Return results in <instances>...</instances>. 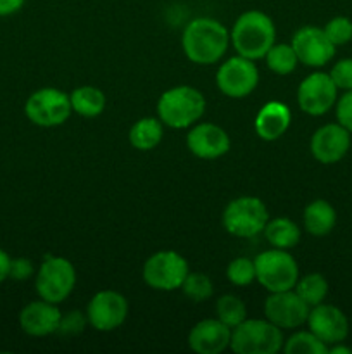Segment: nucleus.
Masks as SVG:
<instances>
[{
  "label": "nucleus",
  "instance_id": "obj_22",
  "mask_svg": "<svg viewBox=\"0 0 352 354\" xmlns=\"http://www.w3.org/2000/svg\"><path fill=\"white\" fill-rule=\"evenodd\" d=\"M262 234H264L268 244H271V248L285 249V251L295 248L302 237L299 225L286 216H278L273 218V220L269 218Z\"/></svg>",
  "mask_w": 352,
  "mask_h": 354
},
{
  "label": "nucleus",
  "instance_id": "obj_1",
  "mask_svg": "<svg viewBox=\"0 0 352 354\" xmlns=\"http://www.w3.org/2000/svg\"><path fill=\"white\" fill-rule=\"evenodd\" d=\"M231 44L230 31L214 17H195L185 26L182 48L190 62L199 66L216 64Z\"/></svg>",
  "mask_w": 352,
  "mask_h": 354
},
{
  "label": "nucleus",
  "instance_id": "obj_39",
  "mask_svg": "<svg viewBox=\"0 0 352 354\" xmlns=\"http://www.w3.org/2000/svg\"><path fill=\"white\" fill-rule=\"evenodd\" d=\"M351 327H352V318H351Z\"/></svg>",
  "mask_w": 352,
  "mask_h": 354
},
{
  "label": "nucleus",
  "instance_id": "obj_16",
  "mask_svg": "<svg viewBox=\"0 0 352 354\" xmlns=\"http://www.w3.org/2000/svg\"><path fill=\"white\" fill-rule=\"evenodd\" d=\"M306 324L307 328L326 346L344 342L351 328V322L345 317L344 311L326 303L311 308Z\"/></svg>",
  "mask_w": 352,
  "mask_h": 354
},
{
  "label": "nucleus",
  "instance_id": "obj_28",
  "mask_svg": "<svg viewBox=\"0 0 352 354\" xmlns=\"http://www.w3.org/2000/svg\"><path fill=\"white\" fill-rule=\"evenodd\" d=\"M282 351L285 354H328V346L307 328L290 335L283 342Z\"/></svg>",
  "mask_w": 352,
  "mask_h": 354
},
{
  "label": "nucleus",
  "instance_id": "obj_33",
  "mask_svg": "<svg viewBox=\"0 0 352 354\" xmlns=\"http://www.w3.org/2000/svg\"><path fill=\"white\" fill-rule=\"evenodd\" d=\"M88 325V318L86 313H81L78 310H72L69 313L62 315L61 324H59L57 334L61 335H76L81 334L85 330V327Z\"/></svg>",
  "mask_w": 352,
  "mask_h": 354
},
{
  "label": "nucleus",
  "instance_id": "obj_31",
  "mask_svg": "<svg viewBox=\"0 0 352 354\" xmlns=\"http://www.w3.org/2000/svg\"><path fill=\"white\" fill-rule=\"evenodd\" d=\"M323 31L335 47H340L352 40V21L345 16H335L324 24Z\"/></svg>",
  "mask_w": 352,
  "mask_h": 354
},
{
  "label": "nucleus",
  "instance_id": "obj_38",
  "mask_svg": "<svg viewBox=\"0 0 352 354\" xmlns=\"http://www.w3.org/2000/svg\"><path fill=\"white\" fill-rule=\"evenodd\" d=\"M328 353L330 354H351L352 349L347 348V346H342V342H337V344L328 346Z\"/></svg>",
  "mask_w": 352,
  "mask_h": 354
},
{
  "label": "nucleus",
  "instance_id": "obj_15",
  "mask_svg": "<svg viewBox=\"0 0 352 354\" xmlns=\"http://www.w3.org/2000/svg\"><path fill=\"white\" fill-rule=\"evenodd\" d=\"M352 137L340 123H326L311 137V154L321 165H337L351 151Z\"/></svg>",
  "mask_w": 352,
  "mask_h": 354
},
{
  "label": "nucleus",
  "instance_id": "obj_4",
  "mask_svg": "<svg viewBox=\"0 0 352 354\" xmlns=\"http://www.w3.org/2000/svg\"><path fill=\"white\" fill-rule=\"evenodd\" d=\"M283 330L264 318H245L231 328L230 349L235 354H276L283 349Z\"/></svg>",
  "mask_w": 352,
  "mask_h": 354
},
{
  "label": "nucleus",
  "instance_id": "obj_12",
  "mask_svg": "<svg viewBox=\"0 0 352 354\" xmlns=\"http://www.w3.org/2000/svg\"><path fill=\"white\" fill-rule=\"evenodd\" d=\"M338 99V88L330 75L314 71L300 82L297 88V104L309 116H323L333 109Z\"/></svg>",
  "mask_w": 352,
  "mask_h": 354
},
{
  "label": "nucleus",
  "instance_id": "obj_40",
  "mask_svg": "<svg viewBox=\"0 0 352 354\" xmlns=\"http://www.w3.org/2000/svg\"><path fill=\"white\" fill-rule=\"evenodd\" d=\"M351 151H352V144H351Z\"/></svg>",
  "mask_w": 352,
  "mask_h": 354
},
{
  "label": "nucleus",
  "instance_id": "obj_10",
  "mask_svg": "<svg viewBox=\"0 0 352 354\" xmlns=\"http://www.w3.org/2000/svg\"><path fill=\"white\" fill-rule=\"evenodd\" d=\"M216 85L219 92L230 99L248 97L259 85V69L255 61L238 54L226 59L217 68Z\"/></svg>",
  "mask_w": 352,
  "mask_h": 354
},
{
  "label": "nucleus",
  "instance_id": "obj_6",
  "mask_svg": "<svg viewBox=\"0 0 352 354\" xmlns=\"http://www.w3.org/2000/svg\"><path fill=\"white\" fill-rule=\"evenodd\" d=\"M269 213L259 197L242 196L230 201L223 211V227L237 239H252L262 234Z\"/></svg>",
  "mask_w": 352,
  "mask_h": 354
},
{
  "label": "nucleus",
  "instance_id": "obj_30",
  "mask_svg": "<svg viewBox=\"0 0 352 354\" xmlns=\"http://www.w3.org/2000/svg\"><path fill=\"white\" fill-rule=\"evenodd\" d=\"M226 279L235 287H248L255 282V263L254 259H248L240 256L228 263Z\"/></svg>",
  "mask_w": 352,
  "mask_h": 354
},
{
  "label": "nucleus",
  "instance_id": "obj_9",
  "mask_svg": "<svg viewBox=\"0 0 352 354\" xmlns=\"http://www.w3.org/2000/svg\"><path fill=\"white\" fill-rule=\"evenodd\" d=\"M24 114L33 124L41 128L61 127L72 114L69 95L54 86L38 88L28 97Z\"/></svg>",
  "mask_w": 352,
  "mask_h": 354
},
{
  "label": "nucleus",
  "instance_id": "obj_17",
  "mask_svg": "<svg viewBox=\"0 0 352 354\" xmlns=\"http://www.w3.org/2000/svg\"><path fill=\"white\" fill-rule=\"evenodd\" d=\"M186 147L195 158L204 161L223 158L231 147L226 130L214 123H195L186 133Z\"/></svg>",
  "mask_w": 352,
  "mask_h": 354
},
{
  "label": "nucleus",
  "instance_id": "obj_27",
  "mask_svg": "<svg viewBox=\"0 0 352 354\" xmlns=\"http://www.w3.org/2000/svg\"><path fill=\"white\" fill-rule=\"evenodd\" d=\"M216 318L230 328H235L247 318V306L235 294H224L216 301Z\"/></svg>",
  "mask_w": 352,
  "mask_h": 354
},
{
  "label": "nucleus",
  "instance_id": "obj_14",
  "mask_svg": "<svg viewBox=\"0 0 352 354\" xmlns=\"http://www.w3.org/2000/svg\"><path fill=\"white\" fill-rule=\"evenodd\" d=\"M292 47L300 64L307 68H323L335 57V45L328 40L323 28L302 26L293 33Z\"/></svg>",
  "mask_w": 352,
  "mask_h": 354
},
{
  "label": "nucleus",
  "instance_id": "obj_2",
  "mask_svg": "<svg viewBox=\"0 0 352 354\" xmlns=\"http://www.w3.org/2000/svg\"><path fill=\"white\" fill-rule=\"evenodd\" d=\"M230 38L238 55L259 61L276 44V26L268 14L252 9L238 16Z\"/></svg>",
  "mask_w": 352,
  "mask_h": 354
},
{
  "label": "nucleus",
  "instance_id": "obj_11",
  "mask_svg": "<svg viewBox=\"0 0 352 354\" xmlns=\"http://www.w3.org/2000/svg\"><path fill=\"white\" fill-rule=\"evenodd\" d=\"M128 306L126 297L117 290H99L93 294L92 299L86 304V318L88 325L99 332L117 330L126 322Z\"/></svg>",
  "mask_w": 352,
  "mask_h": 354
},
{
  "label": "nucleus",
  "instance_id": "obj_21",
  "mask_svg": "<svg viewBox=\"0 0 352 354\" xmlns=\"http://www.w3.org/2000/svg\"><path fill=\"white\" fill-rule=\"evenodd\" d=\"M304 230L313 237H324L331 234L337 225V211L328 201L314 199L304 207Z\"/></svg>",
  "mask_w": 352,
  "mask_h": 354
},
{
  "label": "nucleus",
  "instance_id": "obj_34",
  "mask_svg": "<svg viewBox=\"0 0 352 354\" xmlns=\"http://www.w3.org/2000/svg\"><path fill=\"white\" fill-rule=\"evenodd\" d=\"M335 116H337V123H340L352 133V90H345L342 97L337 99Z\"/></svg>",
  "mask_w": 352,
  "mask_h": 354
},
{
  "label": "nucleus",
  "instance_id": "obj_29",
  "mask_svg": "<svg viewBox=\"0 0 352 354\" xmlns=\"http://www.w3.org/2000/svg\"><path fill=\"white\" fill-rule=\"evenodd\" d=\"M182 290L185 297H188L193 303H204L214 296L213 280L206 273L200 272H190L183 282Z\"/></svg>",
  "mask_w": 352,
  "mask_h": 354
},
{
  "label": "nucleus",
  "instance_id": "obj_36",
  "mask_svg": "<svg viewBox=\"0 0 352 354\" xmlns=\"http://www.w3.org/2000/svg\"><path fill=\"white\" fill-rule=\"evenodd\" d=\"M26 0H0V16H10L16 14Z\"/></svg>",
  "mask_w": 352,
  "mask_h": 354
},
{
  "label": "nucleus",
  "instance_id": "obj_20",
  "mask_svg": "<svg viewBox=\"0 0 352 354\" xmlns=\"http://www.w3.org/2000/svg\"><path fill=\"white\" fill-rule=\"evenodd\" d=\"M292 123V111L280 100H269L255 114L254 128L259 138L275 142L286 133Z\"/></svg>",
  "mask_w": 352,
  "mask_h": 354
},
{
  "label": "nucleus",
  "instance_id": "obj_32",
  "mask_svg": "<svg viewBox=\"0 0 352 354\" xmlns=\"http://www.w3.org/2000/svg\"><path fill=\"white\" fill-rule=\"evenodd\" d=\"M330 78L338 90H352V59L345 57L335 62L330 69Z\"/></svg>",
  "mask_w": 352,
  "mask_h": 354
},
{
  "label": "nucleus",
  "instance_id": "obj_3",
  "mask_svg": "<svg viewBox=\"0 0 352 354\" xmlns=\"http://www.w3.org/2000/svg\"><path fill=\"white\" fill-rule=\"evenodd\" d=\"M206 113V97L199 88L178 85L166 90L157 100V118L164 127L185 130L202 120Z\"/></svg>",
  "mask_w": 352,
  "mask_h": 354
},
{
  "label": "nucleus",
  "instance_id": "obj_24",
  "mask_svg": "<svg viewBox=\"0 0 352 354\" xmlns=\"http://www.w3.org/2000/svg\"><path fill=\"white\" fill-rule=\"evenodd\" d=\"M72 113L81 118H97L106 111V93L93 85H83L69 93Z\"/></svg>",
  "mask_w": 352,
  "mask_h": 354
},
{
  "label": "nucleus",
  "instance_id": "obj_18",
  "mask_svg": "<svg viewBox=\"0 0 352 354\" xmlns=\"http://www.w3.org/2000/svg\"><path fill=\"white\" fill-rule=\"evenodd\" d=\"M61 310L59 304L48 303L45 299L28 303L19 313V325L24 334L31 337H47V335L57 334L59 324H61Z\"/></svg>",
  "mask_w": 352,
  "mask_h": 354
},
{
  "label": "nucleus",
  "instance_id": "obj_26",
  "mask_svg": "<svg viewBox=\"0 0 352 354\" xmlns=\"http://www.w3.org/2000/svg\"><path fill=\"white\" fill-rule=\"evenodd\" d=\"M264 61L269 71L280 76L290 75L300 64L292 44H275L264 55Z\"/></svg>",
  "mask_w": 352,
  "mask_h": 354
},
{
  "label": "nucleus",
  "instance_id": "obj_23",
  "mask_svg": "<svg viewBox=\"0 0 352 354\" xmlns=\"http://www.w3.org/2000/svg\"><path fill=\"white\" fill-rule=\"evenodd\" d=\"M162 138H164V124L159 118H140L128 133L131 147L141 152L154 151Z\"/></svg>",
  "mask_w": 352,
  "mask_h": 354
},
{
  "label": "nucleus",
  "instance_id": "obj_8",
  "mask_svg": "<svg viewBox=\"0 0 352 354\" xmlns=\"http://www.w3.org/2000/svg\"><path fill=\"white\" fill-rule=\"evenodd\" d=\"M190 266L186 259L176 251H157L148 256L141 268L145 286L161 292H173L182 289Z\"/></svg>",
  "mask_w": 352,
  "mask_h": 354
},
{
  "label": "nucleus",
  "instance_id": "obj_35",
  "mask_svg": "<svg viewBox=\"0 0 352 354\" xmlns=\"http://www.w3.org/2000/svg\"><path fill=\"white\" fill-rule=\"evenodd\" d=\"M35 273L33 261L28 258H16L10 259L9 277L14 280H28Z\"/></svg>",
  "mask_w": 352,
  "mask_h": 354
},
{
  "label": "nucleus",
  "instance_id": "obj_19",
  "mask_svg": "<svg viewBox=\"0 0 352 354\" xmlns=\"http://www.w3.org/2000/svg\"><path fill=\"white\" fill-rule=\"evenodd\" d=\"M231 328L217 318L197 322L188 334V346L197 354H221L230 348Z\"/></svg>",
  "mask_w": 352,
  "mask_h": 354
},
{
  "label": "nucleus",
  "instance_id": "obj_37",
  "mask_svg": "<svg viewBox=\"0 0 352 354\" xmlns=\"http://www.w3.org/2000/svg\"><path fill=\"white\" fill-rule=\"evenodd\" d=\"M9 270H10V258L3 249H0V283L6 279H9Z\"/></svg>",
  "mask_w": 352,
  "mask_h": 354
},
{
  "label": "nucleus",
  "instance_id": "obj_13",
  "mask_svg": "<svg viewBox=\"0 0 352 354\" xmlns=\"http://www.w3.org/2000/svg\"><path fill=\"white\" fill-rule=\"evenodd\" d=\"M311 308L295 290L269 292L264 301V317L282 330H295L302 327L309 317Z\"/></svg>",
  "mask_w": 352,
  "mask_h": 354
},
{
  "label": "nucleus",
  "instance_id": "obj_25",
  "mask_svg": "<svg viewBox=\"0 0 352 354\" xmlns=\"http://www.w3.org/2000/svg\"><path fill=\"white\" fill-rule=\"evenodd\" d=\"M293 290L302 297L307 306L313 308L324 303V299L328 296V290H330V286H328V280L324 279V275L313 272L304 277H299Z\"/></svg>",
  "mask_w": 352,
  "mask_h": 354
},
{
  "label": "nucleus",
  "instance_id": "obj_7",
  "mask_svg": "<svg viewBox=\"0 0 352 354\" xmlns=\"http://www.w3.org/2000/svg\"><path fill=\"white\" fill-rule=\"evenodd\" d=\"M76 286L75 265L64 256H45L37 272L35 289L41 299L61 304L71 296Z\"/></svg>",
  "mask_w": 352,
  "mask_h": 354
},
{
  "label": "nucleus",
  "instance_id": "obj_5",
  "mask_svg": "<svg viewBox=\"0 0 352 354\" xmlns=\"http://www.w3.org/2000/svg\"><path fill=\"white\" fill-rule=\"evenodd\" d=\"M255 280L268 292L292 290L300 277L295 258L285 249L271 248L255 256Z\"/></svg>",
  "mask_w": 352,
  "mask_h": 354
}]
</instances>
